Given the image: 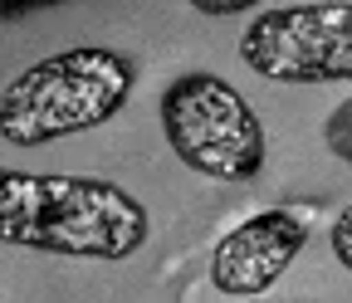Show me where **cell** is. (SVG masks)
I'll list each match as a JSON object with an SVG mask.
<instances>
[{"label":"cell","instance_id":"cell-1","mask_svg":"<svg viewBox=\"0 0 352 303\" xmlns=\"http://www.w3.org/2000/svg\"><path fill=\"white\" fill-rule=\"evenodd\" d=\"M152 240L147 205L118 181L0 166V245L64 259H132Z\"/></svg>","mask_w":352,"mask_h":303},{"label":"cell","instance_id":"cell-2","mask_svg":"<svg viewBox=\"0 0 352 303\" xmlns=\"http://www.w3.org/2000/svg\"><path fill=\"white\" fill-rule=\"evenodd\" d=\"M132 89H138V64L122 49L103 45L59 49L20 69L0 89V142L44 147L59 137L94 133L127 108Z\"/></svg>","mask_w":352,"mask_h":303},{"label":"cell","instance_id":"cell-3","mask_svg":"<svg viewBox=\"0 0 352 303\" xmlns=\"http://www.w3.org/2000/svg\"><path fill=\"white\" fill-rule=\"evenodd\" d=\"M157 113H162V137L171 157L196 177L245 186L264 171L270 137H264L259 113L230 78H220L210 69L176 74L162 89Z\"/></svg>","mask_w":352,"mask_h":303},{"label":"cell","instance_id":"cell-4","mask_svg":"<svg viewBox=\"0 0 352 303\" xmlns=\"http://www.w3.org/2000/svg\"><path fill=\"white\" fill-rule=\"evenodd\" d=\"M240 64L270 83H352V0L259 10L240 34Z\"/></svg>","mask_w":352,"mask_h":303},{"label":"cell","instance_id":"cell-5","mask_svg":"<svg viewBox=\"0 0 352 303\" xmlns=\"http://www.w3.org/2000/svg\"><path fill=\"white\" fill-rule=\"evenodd\" d=\"M308 245V225L289 210H259L245 215L235 230L210 245V289L226 298H259L270 293L289 265Z\"/></svg>","mask_w":352,"mask_h":303},{"label":"cell","instance_id":"cell-6","mask_svg":"<svg viewBox=\"0 0 352 303\" xmlns=\"http://www.w3.org/2000/svg\"><path fill=\"white\" fill-rule=\"evenodd\" d=\"M323 142H328V152H333L338 161L352 166V98H342V103L328 113V122H323Z\"/></svg>","mask_w":352,"mask_h":303},{"label":"cell","instance_id":"cell-7","mask_svg":"<svg viewBox=\"0 0 352 303\" xmlns=\"http://www.w3.org/2000/svg\"><path fill=\"white\" fill-rule=\"evenodd\" d=\"M328 245H333V254H338V265L352 274V201L333 215V230H328Z\"/></svg>","mask_w":352,"mask_h":303},{"label":"cell","instance_id":"cell-8","mask_svg":"<svg viewBox=\"0 0 352 303\" xmlns=\"http://www.w3.org/2000/svg\"><path fill=\"white\" fill-rule=\"evenodd\" d=\"M259 0H191V10H201V15H210V20H226V15H245V10H254Z\"/></svg>","mask_w":352,"mask_h":303},{"label":"cell","instance_id":"cell-9","mask_svg":"<svg viewBox=\"0 0 352 303\" xmlns=\"http://www.w3.org/2000/svg\"><path fill=\"white\" fill-rule=\"evenodd\" d=\"M50 5H64V0H0V20L34 15V10H50Z\"/></svg>","mask_w":352,"mask_h":303},{"label":"cell","instance_id":"cell-10","mask_svg":"<svg viewBox=\"0 0 352 303\" xmlns=\"http://www.w3.org/2000/svg\"><path fill=\"white\" fill-rule=\"evenodd\" d=\"M230 303H264V298H230Z\"/></svg>","mask_w":352,"mask_h":303}]
</instances>
